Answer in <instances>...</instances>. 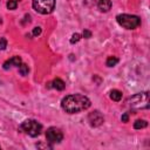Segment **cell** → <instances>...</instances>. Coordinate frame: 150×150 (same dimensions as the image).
I'll list each match as a JSON object with an SVG mask.
<instances>
[{"label": "cell", "instance_id": "cell-1", "mask_svg": "<svg viewBox=\"0 0 150 150\" xmlns=\"http://www.w3.org/2000/svg\"><path fill=\"white\" fill-rule=\"evenodd\" d=\"M62 109L68 114H75L80 112L82 110H86L90 107V100L81 94H74L68 95L62 98L61 101Z\"/></svg>", "mask_w": 150, "mask_h": 150}, {"label": "cell", "instance_id": "cell-12", "mask_svg": "<svg viewBox=\"0 0 150 150\" xmlns=\"http://www.w3.org/2000/svg\"><path fill=\"white\" fill-rule=\"evenodd\" d=\"M148 125V122L144 121V120H137L135 123H134V128L135 129H143Z\"/></svg>", "mask_w": 150, "mask_h": 150}, {"label": "cell", "instance_id": "cell-17", "mask_svg": "<svg viewBox=\"0 0 150 150\" xmlns=\"http://www.w3.org/2000/svg\"><path fill=\"white\" fill-rule=\"evenodd\" d=\"M6 47H7V41L5 38H1L0 39V50H4Z\"/></svg>", "mask_w": 150, "mask_h": 150}, {"label": "cell", "instance_id": "cell-8", "mask_svg": "<svg viewBox=\"0 0 150 150\" xmlns=\"http://www.w3.org/2000/svg\"><path fill=\"white\" fill-rule=\"evenodd\" d=\"M22 63V61H21V59L19 57V56H13L12 59H9V60H7L5 63H4V69H9L11 67H13V66H15V67H19L20 64Z\"/></svg>", "mask_w": 150, "mask_h": 150}, {"label": "cell", "instance_id": "cell-6", "mask_svg": "<svg viewBox=\"0 0 150 150\" xmlns=\"http://www.w3.org/2000/svg\"><path fill=\"white\" fill-rule=\"evenodd\" d=\"M46 137L49 143H60L63 138L62 131L56 127H50L46 131Z\"/></svg>", "mask_w": 150, "mask_h": 150}, {"label": "cell", "instance_id": "cell-4", "mask_svg": "<svg viewBox=\"0 0 150 150\" xmlns=\"http://www.w3.org/2000/svg\"><path fill=\"white\" fill-rule=\"evenodd\" d=\"M20 128L27 135H29L32 137H36V136H39L41 134L42 124L40 122H38L36 120H26L25 122H22Z\"/></svg>", "mask_w": 150, "mask_h": 150}, {"label": "cell", "instance_id": "cell-18", "mask_svg": "<svg viewBox=\"0 0 150 150\" xmlns=\"http://www.w3.org/2000/svg\"><path fill=\"white\" fill-rule=\"evenodd\" d=\"M41 34V27H35L34 29H33V35L34 36H38V35H40Z\"/></svg>", "mask_w": 150, "mask_h": 150}, {"label": "cell", "instance_id": "cell-16", "mask_svg": "<svg viewBox=\"0 0 150 150\" xmlns=\"http://www.w3.org/2000/svg\"><path fill=\"white\" fill-rule=\"evenodd\" d=\"M80 39H81V35H80L79 33H75V34H73V35H71L70 43H76V42H79V41H80Z\"/></svg>", "mask_w": 150, "mask_h": 150}, {"label": "cell", "instance_id": "cell-9", "mask_svg": "<svg viewBox=\"0 0 150 150\" xmlns=\"http://www.w3.org/2000/svg\"><path fill=\"white\" fill-rule=\"evenodd\" d=\"M97 7L101 12H108L111 8V1L110 0H98Z\"/></svg>", "mask_w": 150, "mask_h": 150}, {"label": "cell", "instance_id": "cell-10", "mask_svg": "<svg viewBox=\"0 0 150 150\" xmlns=\"http://www.w3.org/2000/svg\"><path fill=\"white\" fill-rule=\"evenodd\" d=\"M50 84H52V87L55 88L56 90H63L64 87H66V83H64L61 79H59V77H57V79H54Z\"/></svg>", "mask_w": 150, "mask_h": 150}, {"label": "cell", "instance_id": "cell-13", "mask_svg": "<svg viewBox=\"0 0 150 150\" xmlns=\"http://www.w3.org/2000/svg\"><path fill=\"white\" fill-rule=\"evenodd\" d=\"M117 62H118V59L117 57H115V56H109L108 59H107V66L108 67H114L115 64H117Z\"/></svg>", "mask_w": 150, "mask_h": 150}, {"label": "cell", "instance_id": "cell-3", "mask_svg": "<svg viewBox=\"0 0 150 150\" xmlns=\"http://www.w3.org/2000/svg\"><path fill=\"white\" fill-rule=\"evenodd\" d=\"M149 93H139L134 96H131L128 100V103L134 109H148L149 108Z\"/></svg>", "mask_w": 150, "mask_h": 150}, {"label": "cell", "instance_id": "cell-2", "mask_svg": "<svg viewBox=\"0 0 150 150\" xmlns=\"http://www.w3.org/2000/svg\"><path fill=\"white\" fill-rule=\"evenodd\" d=\"M117 23L125 29H135L141 25V19L137 15L131 14H120L116 16Z\"/></svg>", "mask_w": 150, "mask_h": 150}, {"label": "cell", "instance_id": "cell-19", "mask_svg": "<svg viewBox=\"0 0 150 150\" xmlns=\"http://www.w3.org/2000/svg\"><path fill=\"white\" fill-rule=\"evenodd\" d=\"M83 36H84L86 39H88V38H90V36H91V33H90L89 30H87V29H86V30L83 32Z\"/></svg>", "mask_w": 150, "mask_h": 150}, {"label": "cell", "instance_id": "cell-7", "mask_svg": "<svg viewBox=\"0 0 150 150\" xmlns=\"http://www.w3.org/2000/svg\"><path fill=\"white\" fill-rule=\"evenodd\" d=\"M88 121L91 127H98L104 122V117L102 116V114L100 111L95 110L88 115Z\"/></svg>", "mask_w": 150, "mask_h": 150}, {"label": "cell", "instance_id": "cell-11", "mask_svg": "<svg viewBox=\"0 0 150 150\" xmlns=\"http://www.w3.org/2000/svg\"><path fill=\"white\" fill-rule=\"evenodd\" d=\"M110 98H111L112 101L118 102V101H121V98H122V93H121L120 90H117V89H114V90L110 91Z\"/></svg>", "mask_w": 150, "mask_h": 150}, {"label": "cell", "instance_id": "cell-21", "mask_svg": "<svg viewBox=\"0 0 150 150\" xmlns=\"http://www.w3.org/2000/svg\"><path fill=\"white\" fill-rule=\"evenodd\" d=\"M0 23H1V19H0Z\"/></svg>", "mask_w": 150, "mask_h": 150}, {"label": "cell", "instance_id": "cell-15", "mask_svg": "<svg viewBox=\"0 0 150 150\" xmlns=\"http://www.w3.org/2000/svg\"><path fill=\"white\" fill-rule=\"evenodd\" d=\"M16 6H18V1H16V0H8V1H7V8H8V9L13 11V9L16 8Z\"/></svg>", "mask_w": 150, "mask_h": 150}, {"label": "cell", "instance_id": "cell-20", "mask_svg": "<svg viewBox=\"0 0 150 150\" xmlns=\"http://www.w3.org/2000/svg\"><path fill=\"white\" fill-rule=\"evenodd\" d=\"M121 120H122L123 122H128V120H129V116H128V114H124V115H122Z\"/></svg>", "mask_w": 150, "mask_h": 150}, {"label": "cell", "instance_id": "cell-5", "mask_svg": "<svg viewBox=\"0 0 150 150\" xmlns=\"http://www.w3.org/2000/svg\"><path fill=\"white\" fill-rule=\"evenodd\" d=\"M33 8L40 14H49L55 8V0H33Z\"/></svg>", "mask_w": 150, "mask_h": 150}, {"label": "cell", "instance_id": "cell-14", "mask_svg": "<svg viewBox=\"0 0 150 150\" xmlns=\"http://www.w3.org/2000/svg\"><path fill=\"white\" fill-rule=\"evenodd\" d=\"M18 68H19L20 74H21V75H23V76H25V75H27V74L29 73V68H28V66H27V64H25V63H21Z\"/></svg>", "mask_w": 150, "mask_h": 150}]
</instances>
